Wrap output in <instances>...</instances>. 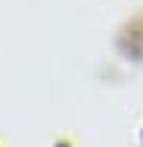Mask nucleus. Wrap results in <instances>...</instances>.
<instances>
[{"label":"nucleus","instance_id":"f257e3e1","mask_svg":"<svg viewBox=\"0 0 143 147\" xmlns=\"http://www.w3.org/2000/svg\"><path fill=\"white\" fill-rule=\"evenodd\" d=\"M58 147H64V144H58Z\"/></svg>","mask_w":143,"mask_h":147}]
</instances>
